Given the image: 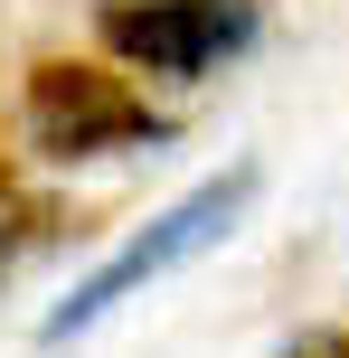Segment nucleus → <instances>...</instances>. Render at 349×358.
Returning a JSON list of instances; mask_svg holds the SVG:
<instances>
[{
  "mask_svg": "<svg viewBox=\"0 0 349 358\" xmlns=\"http://www.w3.org/2000/svg\"><path fill=\"white\" fill-rule=\"evenodd\" d=\"M245 198H255V170H218V179H199L189 198H170L161 217H151L142 236H132L123 255H104V264L85 273V283L66 292V302L48 311V340H76V330H94L113 302H132L142 283H161V273H180L189 255H208L227 227L245 217Z\"/></svg>",
  "mask_w": 349,
  "mask_h": 358,
  "instance_id": "nucleus-1",
  "label": "nucleus"
},
{
  "mask_svg": "<svg viewBox=\"0 0 349 358\" xmlns=\"http://www.w3.org/2000/svg\"><path fill=\"white\" fill-rule=\"evenodd\" d=\"M19 123H29V151H48V161H104V151H161L170 142V113H151L123 76L66 66V57L29 76Z\"/></svg>",
  "mask_w": 349,
  "mask_h": 358,
  "instance_id": "nucleus-2",
  "label": "nucleus"
},
{
  "mask_svg": "<svg viewBox=\"0 0 349 358\" xmlns=\"http://www.w3.org/2000/svg\"><path fill=\"white\" fill-rule=\"evenodd\" d=\"M104 48L142 76H180L199 85L208 66H227L236 48H255V0H113Z\"/></svg>",
  "mask_w": 349,
  "mask_h": 358,
  "instance_id": "nucleus-3",
  "label": "nucleus"
},
{
  "mask_svg": "<svg viewBox=\"0 0 349 358\" xmlns=\"http://www.w3.org/2000/svg\"><path fill=\"white\" fill-rule=\"evenodd\" d=\"M283 358H349V330H302Z\"/></svg>",
  "mask_w": 349,
  "mask_h": 358,
  "instance_id": "nucleus-4",
  "label": "nucleus"
}]
</instances>
